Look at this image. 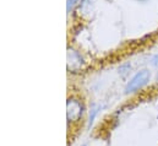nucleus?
<instances>
[{"mask_svg": "<svg viewBox=\"0 0 158 146\" xmlns=\"http://www.w3.org/2000/svg\"><path fill=\"white\" fill-rule=\"evenodd\" d=\"M151 80V73L147 69H142L140 71L135 74L126 84L125 86V93H135L137 91H140L141 88H143Z\"/></svg>", "mask_w": 158, "mask_h": 146, "instance_id": "nucleus-1", "label": "nucleus"}, {"mask_svg": "<svg viewBox=\"0 0 158 146\" xmlns=\"http://www.w3.org/2000/svg\"><path fill=\"white\" fill-rule=\"evenodd\" d=\"M66 115L69 122H77L83 114L85 107L82 102L76 98H70L66 103Z\"/></svg>", "mask_w": 158, "mask_h": 146, "instance_id": "nucleus-2", "label": "nucleus"}, {"mask_svg": "<svg viewBox=\"0 0 158 146\" xmlns=\"http://www.w3.org/2000/svg\"><path fill=\"white\" fill-rule=\"evenodd\" d=\"M99 110H101V106H98V105H92V107H91V110H89V115H88V128L92 127V124L94 123V120H96V118H97Z\"/></svg>", "mask_w": 158, "mask_h": 146, "instance_id": "nucleus-3", "label": "nucleus"}, {"mask_svg": "<svg viewBox=\"0 0 158 146\" xmlns=\"http://www.w3.org/2000/svg\"><path fill=\"white\" fill-rule=\"evenodd\" d=\"M80 1L81 0H68V2H66V10H68V12H71L79 5Z\"/></svg>", "mask_w": 158, "mask_h": 146, "instance_id": "nucleus-4", "label": "nucleus"}, {"mask_svg": "<svg viewBox=\"0 0 158 146\" xmlns=\"http://www.w3.org/2000/svg\"><path fill=\"white\" fill-rule=\"evenodd\" d=\"M151 63H152L155 67H158V54H156V55H153V57H152Z\"/></svg>", "mask_w": 158, "mask_h": 146, "instance_id": "nucleus-5", "label": "nucleus"}, {"mask_svg": "<svg viewBox=\"0 0 158 146\" xmlns=\"http://www.w3.org/2000/svg\"><path fill=\"white\" fill-rule=\"evenodd\" d=\"M137 1H146V0H137Z\"/></svg>", "mask_w": 158, "mask_h": 146, "instance_id": "nucleus-6", "label": "nucleus"}, {"mask_svg": "<svg viewBox=\"0 0 158 146\" xmlns=\"http://www.w3.org/2000/svg\"><path fill=\"white\" fill-rule=\"evenodd\" d=\"M82 146H86V145H82Z\"/></svg>", "mask_w": 158, "mask_h": 146, "instance_id": "nucleus-7", "label": "nucleus"}]
</instances>
